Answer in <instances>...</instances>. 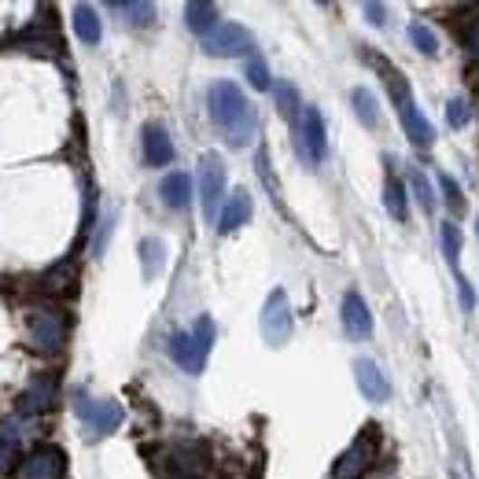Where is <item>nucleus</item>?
I'll return each instance as SVG.
<instances>
[{
    "label": "nucleus",
    "instance_id": "1",
    "mask_svg": "<svg viewBox=\"0 0 479 479\" xmlns=\"http://www.w3.org/2000/svg\"><path fill=\"white\" fill-rule=\"evenodd\" d=\"M206 103H210V119L218 122V129L225 133V140L233 148H244L251 137H254V108L247 103L244 89L236 81H215L206 92Z\"/></svg>",
    "mask_w": 479,
    "mask_h": 479
},
{
    "label": "nucleus",
    "instance_id": "2",
    "mask_svg": "<svg viewBox=\"0 0 479 479\" xmlns=\"http://www.w3.org/2000/svg\"><path fill=\"white\" fill-rule=\"evenodd\" d=\"M210 347H215V321L203 313L196 317V325L188 332H174L170 336V358L185 369V372H203L206 358H210Z\"/></svg>",
    "mask_w": 479,
    "mask_h": 479
},
{
    "label": "nucleus",
    "instance_id": "3",
    "mask_svg": "<svg viewBox=\"0 0 479 479\" xmlns=\"http://www.w3.org/2000/svg\"><path fill=\"white\" fill-rule=\"evenodd\" d=\"M388 85H391V96H395V108H398V119H402V129L409 137L413 148H432L436 144V129L432 122L424 119V111L417 108V100L409 92V81L398 78V74H388Z\"/></svg>",
    "mask_w": 479,
    "mask_h": 479
},
{
    "label": "nucleus",
    "instance_id": "4",
    "mask_svg": "<svg viewBox=\"0 0 479 479\" xmlns=\"http://www.w3.org/2000/svg\"><path fill=\"white\" fill-rule=\"evenodd\" d=\"M26 332H30V343H34L41 354H60L63 343H67V317H63L56 306L30 310Z\"/></svg>",
    "mask_w": 479,
    "mask_h": 479
},
{
    "label": "nucleus",
    "instance_id": "5",
    "mask_svg": "<svg viewBox=\"0 0 479 479\" xmlns=\"http://www.w3.org/2000/svg\"><path fill=\"white\" fill-rule=\"evenodd\" d=\"M74 413H78V420L89 428L92 439L96 436H111L119 424H122V417H126L115 398H89L85 391L74 395Z\"/></svg>",
    "mask_w": 479,
    "mask_h": 479
},
{
    "label": "nucleus",
    "instance_id": "6",
    "mask_svg": "<svg viewBox=\"0 0 479 479\" xmlns=\"http://www.w3.org/2000/svg\"><path fill=\"white\" fill-rule=\"evenodd\" d=\"M222 199H225V163L210 151V155L199 158V203H203L206 222H218Z\"/></svg>",
    "mask_w": 479,
    "mask_h": 479
},
{
    "label": "nucleus",
    "instance_id": "7",
    "mask_svg": "<svg viewBox=\"0 0 479 479\" xmlns=\"http://www.w3.org/2000/svg\"><path fill=\"white\" fill-rule=\"evenodd\" d=\"M377 443H380V428H377V424H369V428L340 454L332 475H336V479H361V475L372 468V457H377Z\"/></svg>",
    "mask_w": 479,
    "mask_h": 479
},
{
    "label": "nucleus",
    "instance_id": "8",
    "mask_svg": "<svg viewBox=\"0 0 479 479\" xmlns=\"http://www.w3.org/2000/svg\"><path fill=\"white\" fill-rule=\"evenodd\" d=\"M258 329H262V340L270 347H281L292 340V302L288 295L277 288L270 292V299H265L262 306V317H258Z\"/></svg>",
    "mask_w": 479,
    "mask_h": 479
},
{
    "label": "nucleus",
    "instance_id": "9",
    "mask_svg": "<svg viewBox=\"0 0 479 479\" xmlns=\"http://www.w3.org/2000/svg\"><path fill=\"white\" fill-rule=\"evenodd\" d=\"M163 472H167V479H199L206 472V450L196 443L170 446L163 457Z\"/></svg>",
    "mask_w": 479,
    "mask_h": 479
},
{
    "label": "nucleus",
    "instance_id": "10",
    "mask_svg": "<svg viewBox=\"0 0 479 479\" xmlns=\"http://www.w3.org/2000/svg\"><path fill=\"white\" fill-rule=\"evenodd\" d=\"M203 48L210 52V56H247V52L254 48V37L240 23H218L215 34L203 37Z\"/></svg>",
    "mask_w": 479,
    "mask_h": 479
},
{
    "label": "nucleus",
    "instance_id": "11",
    "mask_svg": "<svg viewBox=\"0 0 479 479\" xmlns=\"http://www.w3.org/2000/svg\"><path fill=\"white\" fill-rule=\"evenodd\" d=\"M299 151L310 163H321L329 155V137H325V119L317 108H302V122H299Z\"/></svg>",
    "mask_w": 479,
    "mask_h": 479
},
{
    "label": "nucleus",
    "instance_id": "12",
    "mask_svg": "<svg viewBox=\"0 0 479 479\" xmlns=\"http://www.w3.org/2000/svg\"><path fill=\"white\" fill-rule=\"evenodd\" d=\"M63 450L56 446H37L19 461V479H63Z\"/></svg>",
    "mask_w": 479,
    "mask_h": 479
},
{
    "label": "nucleus",
    "instance_id": "13",
    "mask_svg": "<svg viewBox=\"0 0 479 479\" xmlns=\"http://www.w3.org/2000/svg\"><path fill=\"white\" fill-rule=\"evenodd\" d=\"M340 321H343V332L350 340H369L372 336V313H369V306H365V299L358 292H347L343 295Z\"/></svg>",
    "mask_w": 479,
    "mask_h": 479
},
{
    "label": "nucleus",
    "instance_id": "14",
    "mask_svg": "<svg viewBox=\"0 0 479 479\" xmlns=\"http://www.w3.org/2000/svg\"><path fill=\"white\" fill-rule=\"evenodd\" d=\"M140 144H144V163L148 167H170L174 163V140H170V133L163 126L148 122Z\"/></svg>",
    "mask_w": 479,
    "mask_h": 479
},
{
    "label": "nucleus",
    "instance_id": "15",
    "mask_svg": "<svg viewBox=\"0 0 479 479\" xmlns=\"http://www.w3.org/2000/svg\"><path fill=\"white\" fill-rule=\"evenodd\" d=\"M354 377H358V388L369 402H388L391 398V384H388V377L380 372L377 361H369V358L354 361Z\"/></svg>",
    "mask_w": 479,
    "mask_h": 479
},
{
    "label": "nucleus",
    "instance_id": "16",
    "mask_svg": "<svg viewBox=\"0 0 479 479\" xmlns=\"http://www.w3.org/2000/svg\"><path fill=\"white\" fill-rule=\"evenodd\" d=\"M247 218H251V196H247V188H233L225 196L222 215H218V229L222 233H236L240 225H247Z\"/></svg>",
    "mask_w": 479,
    "mask_h": 479
},
{
    "label": "nucleus",
    "instance_id": "17",
    "mask_svg": "<svg viewBox=\"0 0 479 479\" xmlns=\"http://www.w3.org/2000/svg\"><path fill=\"white\" fill-rule=\"evenodd\" d=\"M158 196H163V203L170 210H185L192 203V177L185 170H174L163 177V185H158Z\"/></svg>",
    "mask_w": 479,
    "mask_h": 479
},
{
    "label": "nucleus",
    "instance_id": "18",
    "mask_svg": "<svg viewBox=\"0 0 479 479\" xmlns=\"http://www.w3.org/2000/svg\"><path fill=\"white\" fill-rule=\"evenodd\" d=\"M52 398H56V380L52 377H37L23 395H19V413H37V409H48Z\"/></svg>",
    "mask_w": 479,
    "mask_h": 479
},
{
    "label": "nucleus",
    "instance_id": "19",
    "mask_svg": "<svg viewBox=\"0 0 479 479\" xmlns=\"http://www.w3.org/2000/svg\"><path fill=\"white\" fill-rule=\"evenodd\" d=\"M185 23H188L192 34L206 37V34L218 30V8L206 5V0H192V5H185Z\"/></svg>",
    "mask_w": 479,
    "mask_h": 479
},
{
    "label": "nucleus",
    "instance_id": "20",
    "mask_svg": "<svg viewBox=\"0 0 479 479\" xmlns=\"http://www.w3.org/2000/svg\"><path fill=\"white\" fill-rule=\"evenodd\" d=\"M167 265V244L158 236H148L140 240V270H144V281H155L158 273H163Z\"/></svg>",
    "mask_w": 479,
    "mask_h": 479
},
{
    "label": "nucleus",
    "instance_id": "21",
    "mask_svg": "<svg viewBox=\"0 0 479 479\" xmlns=\"http://www.w3.org/2000/svg\"><path fill=\"white\" fill-rule=\"evenodd\" d=\"M71 23H74V34H78L81 44H100L103 26H100V15H96L89 5H78V8L71 12Z\"/></svg>",
    "mask_w": 479,
    "mask_h": 479
},
{
    "label": "nucleus",
    "instance_id": "22",
    "mask_svg": "<svg viewBox=\"0 0 479 479\" xmlns=\"http://www.w3.org/2000/svg\"><path fill=\"white\" fill-rule=\"evenodd\" d=\"M384 203H388V215L395 222H406L409 218V199H406V188L395 174H388V185H384Z\"/></svg>",
    "mask_w": 479,
    "mask_h": 479
},
{
    "label": "nucleus",
    "instance_id": "23",
    "mask_svg": "<svg viewBox=\"0 0 479 479\" xmlns=\"http://www.w3.org/2000/svg\"><path fill=\"white\" fill-rule=\"evenodd\" d=\"M350 100H354V111H358L361 126H369V129L380 126V103H377V96H372V89H354Z\"/></svg>",
    "mask_w": 479,
    "mask_h": 479
},
{
    "label": "nucleus",
    "instance_id": "24",
    "mask_svg": "<svg viewBox=\"0 0 479 479\" xmlns=\"http://www.w3.org/2000/svg\"><path fill=\"white\" fill-rule=\"evenodd\" d=\"M409 188H413L417 203L424 206V215H432L439 199H436V192H432V181H428V174H424V170H417V167H409Z\"/></svg>",
    "mask_w": 479,
    "mask_h": 479
},
{
    "label": "nucleus",
    "instance_id": "25",
    "mask_svg": "<svg viewBox=\"0 0 479 479\" xmlns=\"http://www.w3.org/2000/svg\"><path fill=\"white\" fill-rule=\"evenodd\" d=\"M443 254L454 265V273L461 277V229L454 222H443Z\"/></svg>",
    "mask_w": 479,
    "mask_h": 479
},
{
    "label": "nucleus",
    "instance_id": "26",
    "mask_svg": "<svg viewBox=\"0 0 479 479\" xmlns=\"http://www.w3.org/2000/svg\"><path fill=\"white\" fill-rule=\"evenodd\" d=\"M273 92H277V108H281V115H284V119L295 126V122H299V108H302V103H299V92H295V85H288V81H284V85H277ZM295 129H299V126H295Z\"/></svg>",
    "mask_w": 479,
    "mask_h": 479
},
{
    "label": "nucleus",
    "instance_id": "27",
    "mask_svg": "<svg viewBox=\"0 0 479 479\" xmlns=\"http://www.w3.org/2000/svg\"><path fill=\"white\" fill-rule=\"evenodd\" d=\"M409 41L417 44V52H424V56H436V52H439V41H436L432 26H424V23H413L409 26Z\"/></svg>",
    "mask_w": 479,
    "mask_h": 479
},
{
    "label": "nucleus",
    "instance_id": "28",
    "mask_svg": "<svg viewBox=\"0 0 479 479\" xmlns=\"http://www.w3.org/2000/svg\"><path fill=\"white\" fill-rule=\"evenodd\" d=\"M247 81L258 89V92H265V89H273V81H270V67H265V60L258 56H247Z\"/></svg>",
    "mask_w": 479,
    "mask_h": 479
},
{
    "label": "nucleus",
    "instance_id": "29",
    "mask_svg": "<svg viewBox=\"0 0 479 479\" xmlns=\"http://www.w3.org/2000/svg\"><path fill=\"white\" fill-rule=\"evenodd\" d=\"M446 122H450L454 129H465V126L472 122V108H468V100L454 96V100L446 103Z\"/></svg>",
    "mask_w": 479,
    "mask_h": 479
},
{
    "label": "nucleus",
    "instance_id": "30",
    "mask_svg": "<svg viewBox=\"0 0 479 479\" xmlns=\"http://www.w3.org/2000/svg\"><path fill=\"white\" fill-rule=\"evenodd\" d=\"M15 428H19V420H5L0 424V468H5L12 461V450H15Z\"/></svg>",
    "mask_w": 479,
    "mask_h": 479
},
{
    "label": "nucleus",
    "instance_id": "31",
    "mask_svg": "<svg viewBox=\"0 0 479 479\" xmlns=\"http://www.w3.org/2000/svg\"><path fill=\"white\" fill-rule=\"evenodd\" d=\"M439 185H443V199H446V206L454 210V215H461V210H465V196H461L457 181H454L450 174H439Z\"/></svg>",
    "mask_w": 479,
    "mask_h": 479
},
{
    "label": "nucleus",
    "instance_id": "32",
    "mask_svg": "<svg viewBox=\"0 0 479 479\" xmlns=\"http://www.w3.org/2000/svg\"><path fill=\"white\" fill-rule=\"evenodd\" d=\"M115 12H122V15H129V23H137V26H148L151 23V15H155V8L151 5H111Z\"/></svg>",
    "mask_w": 479,
    "mask_h": 479
},
{
    "label": "nucleus",
    "instance_id": "33",
    "mask_svg": "<svg viewBox=\"0 0 479 479\" xmlns=\"http://www.w3.org/2000/svg\"><path fill=\"white\" fill-rule=\"evenodd\" d=\"M457 37L465 41V48L472 52V56L479 60V19H472V23H465V30H457Z\"/></svg>",
    "mask_w": 479,
    "mask_h": 479
},
{
    "label": "nucleus",
    "instance_id": "34",
    "mask_svg": "<svg viewBox=\"0 0 479 479\" xmlns=\"http://www.w3.org/2000/svg\"><path fill=\"white\" fill-rule=\"evenodd\" d=\"M457 299H461V310H465V313L475 306V295H472V288H468L465 277H457Z\"/></svg>",
    "mask_w": 479,
    "mask_h": 479
},
{
    "label": "nucleus",
    "instance_id": "35",
    "mask_svg": "<svg viewBox=\"0 0 479 479\" xmlns=\"http://www.w3.org/2000/svg\"><path fill=\"white\" fill-rule=\"evenodd\" d=\"M365 15H369L372 26H384V23H388V19H384V5H365Z\"/></svg>",
    "mask_w": 479,
    "mask_h": 479
}]
</instances>
